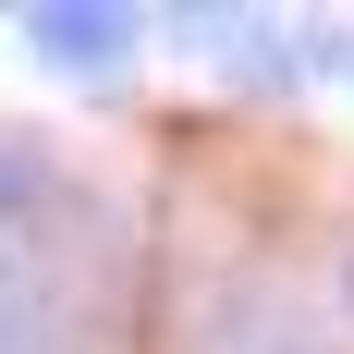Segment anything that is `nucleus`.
<instances>
[{"mask_svg":"<svg viewBox=\"0 0 354 354\" xmlns=\"http://www.w3.org/2000/svg\"><path fill=\"white\" fill-rule=\"evenodd\" d=\"M135 37H147L135 12H25V49L62 73V86H122Z\"/></svg>","mask_w":354,"mask_h":354,"instance_id":"f257e3e1","label":"nucleus"}]
</instances>
